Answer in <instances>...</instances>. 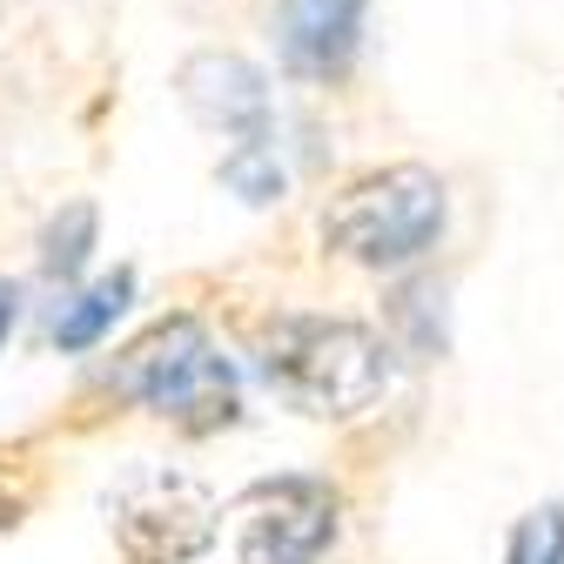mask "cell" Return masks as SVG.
Instances as JSON below:
<instances>
[{
	"label": "cell",
	"instance_id": "8fae6325",
	"mask_svg": "<svg viewBox=\"0 0 564 564\" xmlns=\"http://www.w3.org/2000/svg\"><path fill=\"white\" fill-rule=\"evenodd\" d=\"M88 249H95V202H67L61 216L41 229V269L54 282H75L82 262H88Z\"/></svg>",
	"mask_w": 564,
	"mask_h": 564
},
{
	"label": "cell",
	"instance_id": "7a4b0ae2",
	"mask_svg": "<svg viewBox=\"0 0 564 564\" xmlns=\"http://www.w3.org/2000/svg\"><path fill=\"white\" fill-rule=\"evenodd\" d=\"M108 397L141 403L182 437H216L242 416V377L202 316H162L141 329L108 364Z\"/></svg>",
	"mask_w": 564,
	"mask_h": 564
},
{
	"label": "cell",
	"instance_id": "5b68a950",
	"mask_svg": "<svg viewBox=\"0 0 564 564\" xmlns=\"http://www.w3.org/2000/svg\"><path fill=\"white\" fill-rule=\"evenodd\" d=\"M343 531V498L329 477L290 470L249 484L236 505V564H323Z\"/></svg>",
	"mask_w": 564,
	"mask_h": 564
},
{
	"label": "cell",
	"instance_id": "4fadbf2b",
	"mask_svg": "<svg viewBox=\"0 0 564 564\" xmlns=\"http://www.w3.org/2000/svg\"><path fill=\"white\" fill-rule=\"evenodd\" d=\"M14 316H21V290L0 275V349H8V336H14Z\"/></svg>",
	"mask_w": 564,
	"mask_h": 564
},
{
	"label": "cell",
	"instance_id": "8992f818",
	"mask_svg": "<svg viewBox=\"0 0 564 564\" xmlns=\"http://www.w3.org/2000/svg\"><path fill=\"white\" fill-rule=\"evenodd\" d=\"M175 95L208 134H229V141L269 134V82H262V67L242 61V54H223V47L188 54L175 67Z\"/></svg>",
	"mask_w": 564,
	"mask_h": 564
},
{
	"label": "cell",
	"instance_id": "7c38bea8",
	"mask_svg": "<svg viewBox=\"0 0 564 564\" xmlns=\"http://www.w3.org/2000/svg\"><path fill=\"white\" fill-rule=\"evenodd\" d=\"M505 564H564V505H557V498L531 505V511L511 524Z\"/></svg>",
	"mask_w": 564,
	"mask_h": 564
},
{
	"label": "cell",
	"instance_id": "30bf717a",
	"mask_svg": "<svg viewBox=\"0 0 564 564\" xmlns=\"http://www.w3.org/2000/svg\"><path fill=\"white\" fill-rule=\"evenodd\" d=\"M223 188L242 195L249 208L282 202V162H275V141H269V134H256V141H229V155H223Z\"/></svg>",
	"mask_w": 564,
	"mask_h": 564
},
{
	"label": "cell",
	"instance_id": "9c48e42d",
	"mask_svg": "<svg viewBox=\"0 0 564 564\" xmlns=\"http://www.w3.org/2000/svg\"><path fill=\"white\" fill-rule=\"evenodd\" d=\"M383 316H390V343L403 349L410 364H431V357H444V349H451V310H444V282L437 275L403 282Z\"/></svg>",
	"mask_w": 564,
	"mask_h": 564
},
{
	"label": "cell",
	"instance_id": "ba28073f",
	"mask_svg": "<svg viewBox=\"0 0 564 564\" xmlns=\"http://www.w3.org/2000/svg\"><path fill=\"white\" fill-rule=\"evenodd\" d=\"M128 303H134V269L95 275L88 290H75V296L61 303V316H54V349H61V357H82V349H95V343L121 323Z\"/></svg>",
	"mask_w": 564,
	"mask_h": 564
},
{
	"label": "cell",
	"instance_id": "5bb4252c",
	"mask_svg": "<svg viewBox=\"0 0 564 564\" xmlns=\"http://www.w3.org/2000/svg\"><path fill=\"white\" fill-rule=\"evenodd\" d=\"M14 524H21V498H14L8 484H0V531H14Z\"/></svg>",
	"mask_w": 564,
	"mask_h": 564
},
{
	"label": "cell",
	"instance_id": "277c9868",
	"mask_svg": "<svg viewBox=\"0 0 564 564\" xmlns=\"http://www.w3.org/2000/svg\"><path fill=\"white\" fill-rule=\"evenodd\" d=\"M108 531L121 564H188L216 544L223 505L182 464H128L108 490Z\"/></svg>",
	"mask_w": 564,
	"mask_h": 564
},
{
	"label": "cell",
	"instance_id": "3957f363",
	"mask_svg": "<svg viewBox=\"0 0 564 564\" xmlns=\"http://www.w3.org/2000/svg\"><path fill=\"white\" fill-rule=\"evenodd\" d=\"M451 223V202H444V182L416 162H397V169H377L364 182H349L329 208H323V249L357 262V269H410L437 249Z\"/></svg>",
	"mask_w": 564,
	"mask_h": 564
},
{
	"label": "cell",
	"instance_id": "52a82bcc",
	"mask_svg": "<svg viewBox=\"0 0 564 564\" xmlns=\"http://www.w3.org/2000/svg\"><path fill=\"white\" fill-rule=\"evenodd\" d=\"M364 47V0H275V61L296 82H336Z\"/></svg>",
	"mask_w": 564,
	"mask_h": 564
},
{
	"label": "cell",
	"instance_id": "6da1fadb",
	"mask_svg": "<svg viewBox=\"0 0 564 564\" xmlns=\"http://www.w3.org/2000/svg\"><path fill=\"white\" fill-rule=\"evenodd\" d=\"M390 357L397 343L357 316H316V310H282L256 336V364L269 390L316 416V423H349L383 403L390 390Z\"/></svg>",
	"mask_w": 564,
	"mask_h": 564
}]
</instances>
